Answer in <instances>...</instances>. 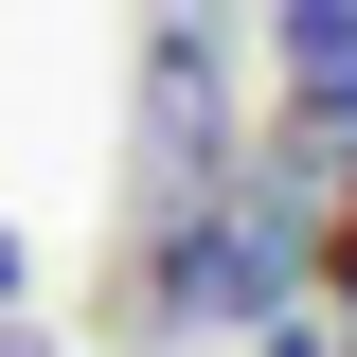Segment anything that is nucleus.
<instances>
[{
  "mask_svg": "<svg viewBox=\"0 0 357 357\" xmlns=\"http://www.w3.org/2000/svg\"><path fill=\"white\" fill-rule=\"evenodd\" d=\"M0 286H18V232H0Z\"/></svg>",
  "mask_w": 357,
  "mask_h": 357,
  "instance_id": "39448f33",
  "label": "nucleus"
},
{
  "mask_svg": "<svg viewBox=\"0 0 357 357\" xmlns=\"http://www.w3.org/2000/svg\"><path fill=\"white\" fill-rule=\"evenodd\" d=\"M0 357H36V340H0Z\"/></svg>",
  "mask_w": 357,
  "mask_h": 357,
  "instance_id": "423d86ee",
  "label": "nucleus"
},
{
  "mask_svg": "<svg viewBox=\"0 0 357 357\" xmlns=\"http://www.w3.org/2000/svg\"><path fill=\"white\" fill-rule=\"evenodd\" d=\"M268 357H340V340H304V321H286V340H268Z\"/></svg>",
  "mask_w": 357,
  "mask_h": 357,
  "instance_id": "20e7f679",
  "label": "nucleus"
},
{
  "mask_svg": "<svg viewBox=\"0 0 357 357\" xmlns=\"http://www.w3.org/2000/svg\"><path fill=\"white\" fill-rule=\"evenodd\" d=\"M286 72H304V143L340 161V126H357V0H286Z\"/></svg>",
  "mask_w": 357,
  "mask_h": 357,
  "instance_id": "f03ea898",
  "label": "nucleus"
},
{
  "mask_svg": "<svg viewBox=\"0 0 357 357\" xmlns=\"http://www.w3.org/2000/svg\"><path fill=\"white\" fill-rule=\"evenodd\" d=\"M215 178H232V54H215L197 0H161L143 18V89H126V215L178 232Z\"/></svg>",
  "mask_w": 357,
  "mask_h": 357,
  "instance_id": "f257e3e1",
  "label": "nucleus"
},
{
  "mask_svg": "<svg viewBox=\"0 0 357 357\" xmlns=\"http://www.w3.org/2000/svg\"><path fill=\"white\" fill-rule=\"evenodd\" d=\"M321 304H340V340H357V197L321 215Z\"/></svg>",
  "mask_w": 357,
  "mask_h": 357,
  "instance_id": "7ed1b4c3",
  "label": "nucleus"
}]
</instances>
